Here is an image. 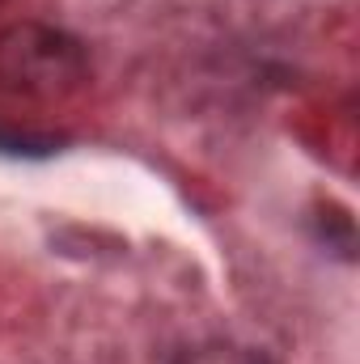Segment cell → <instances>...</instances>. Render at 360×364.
<instances>
[{"instance_id":"obj_1","label":"cell","mask_w":360,"mask_h":364,"mask_svg":"<svg viewBox=\"0 0 360 364\" xmlns=\"http://www.w3.org/2000/svg\"><path fill=\"white\" fill-rule=\"evenodd\" d=\"M90 77L85 47L43 21H13L0 30V90L34 102H60Z\"/></svg>"},{"instance_id":"obj_2","label":"cell","mask_w":360,"mask_h":364,"mask_svg":"<svg viewBox=\"0 0 360 364\" xmlns=\"http://www.w3.org/2000/svg\"><path fill=\"white\" fill-rule=\"evenodd\" d=\"M174 364H271L263 352L246 348V343H233V339H208V343H195L174 356Z\"/></svg>"}]
</instances>
